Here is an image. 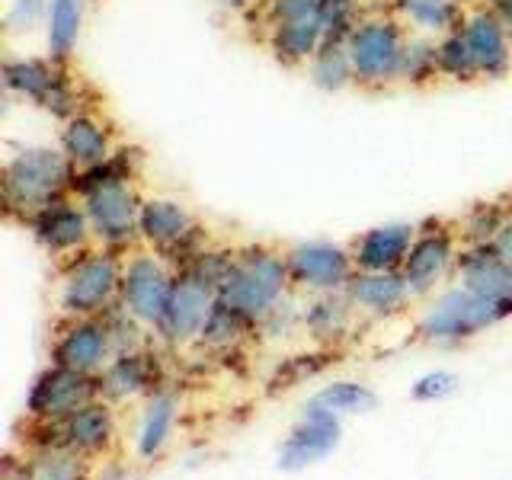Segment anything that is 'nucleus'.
I'll return each mask as SVG.
<instances>
[{
    "label": "nucleus",
    "mask_w": 512,
    "mask_h": 480,
    "mask_svg": "<svg viewBox=\"0 0 512 480\" xmlns=\"http://www.w3.org/2000/svg\"><path fill=\"white\" fill-rule=\"evenodd\" d=\"M320 45H324V29H320L317 16L266 26V48L282 68H308Z\"/></svg>",
    "instance_id": "23"
},
{
    "label": "nucleus",
    "mask_w": 512,
    "mask_h": 480,
    "mask_svg": "<svg viewBox=\"0 0 512 480\" xmlns=\"http://www.w3.org/2000/svg\"><path fill=\"white\" fill-rule=\"evenodd\" d=\"M4 480H36L32 477L23 464H13V461H7V471H4Z\"/></svg>",
    "instance_id": "43"
},
{
    "label": "nucleus",
    "mask_w": 512,
    "mask_h": 480,
    "mask_svg": "<svg viewBox=\"0 0 512 480\" xmlns=\"http://www.w3.org/2000/svg\"><path fill=\"white\" fill-rule=\"evenodd\" d=\"M215 308H218V285L208 276H202L192 263H183L176 269L173 292L167 301V311L157 324V333L173 346L196 343L202 340V330Z\"/></svg>",
    "instance_id": "10"
},
{
    "label": "nucleus",
    "mask_w": 512,
    "mask_h": 480,
    "mask_svg": "<svg viewBox=\"0 0 512 480\" xmlns=\"http://www.w3.org/2000/svg\"><path fill=\"white\" fill-rule=\"evenodd\" d=\"M391 13L410 32L442 39L464 23V10L458 0H391Z\"/></svg>",
    "instance_id": "25"
},
{
    "label": "nucleus",
    "mask_w": 512,
    "mask_h": 480,
    "mask_svg": "<svg viewBox=\"0 0 512 480\" xmlns=\"http://www.w3.org/2000/svg\"><path fill=\"white\" fill-rule=\"evenodd\" d=\"M141 151L116 148L103 164L77 170L74 196L84 205L100 247L128 250L138 244V218L144 196L138 192Z\"/></svg>",
    "instance_id": "1"
},
{
    "label": "nucleus",
    "mask_w": 512,
    "mask_h": 480,
    "mask_svg": "<svg viewBox=\"0 0 512 480\" xmlns=\"http://www.w3.org/2000/svg\"><path fill=\"white\" fill-rule=\"evenodd\" d=\"M173 279H176V266L167 256H160L154 250L125 253L119 308L132 314L138 324L157 330L173 292Z\"/></svg>",
    "instance_id": "9"
},
{
    "label": "nucleus",
    "mask_w": 512,
    "mask_h": 480,
    "mask_svg": "<svg viewBox=\"0 0 512 480\" xmlns=\"http://www.w3.org/2000/svg\"><path fill=\"white\" fill-rule=\"evenodd\" d=\"M138 244L167 256L180 269L205 250V231L186 205L173 199H144L138 218Z\"/></svg>",
    "instance_id": "8"
},
{
    "label": "nucleus",
    "mask_w": 512,
    "mask_h": 480,
    "mask_svg": "<svg viewBox=\"0 0 512 480\" xmlns=\"http://www.w3.org/2000/svg\"><path fill=\"white\" fill-rule=\"evenodd\" d=\"M487 7L500 16V20L506 23V29L512 32V0H487Z\"/></svg>",
    "instance_id": "41"
},
{
    "label": "nucleus",
    "mask_w": 512,
    "mask_h": 480,
    "mask_svg": "<svg viewBox=\"0 0 512 480\" xmlns=\"http://www.w3.org/2000/svg\"><path fill=\"white\" fill-rule=\"evenodd\" d=\"M58 148L71 160L77 170H87L103 164V160L116 151V128L96 112H77L68 122H61L58 132Z\"/></svg>",
    "instance_id": "21"
},
{
    "label": "nucleus",
    "mask_w": 512,
    "mask_h": 480,
    "mask_svg": "<svg viewBox=\"0 0 512 480\" xmlns=\"http://www.w3.org/2000/svg\"><path fill=\"white\" fill-rule=\"evenodd\" d=\"M352 317H356V308H352V301H349L346 292L314 295V301L301 314V324L314 336V340L333 343V340H343V336L349 333Z\"/></svg>",
    "instance_id": "27"
},
{
    "label": "nucleus",
    "mask_w": 512,
    "mask_h": 480,
    "mask_svg": "<svg viewBox=\"0 0 512 480\" xmlns=\"http://www.w3.org/2000/svg\"><path fill=\"white\" fill-rule=\"evenodd\" d=\"M173 426H176V397L167 391H157V394L151 391V400H148V407H144L138 439H135L138 455L144 461L157 458L167 448V442L173 436Z\"/></svg>",
    "instance_id": "28"
},
{
    "label": "nucleus",
    "mask_w": 512,
    "mask_h": 480,
    "mask_svg": "<svg viewBox=\"0 0 512 480\" xmlns=\"http://www.w3.org/2000/svg\"><path fill=\"white\" fill-rule=\"evenodd\" d=\"M74 180L77 167L64 157L61 148H48V144L20 148L7 157L4 173H0L7 218L26 224L42 208L74 196Z\"/></svg>",
    "instance_id": "2"
},
{
    "label": "nucleus",
    "mask_w": 512,
    "mask_h": 480,
    "mask_svg": "<svg viewBox=\"0 0 512 480\" xmlns=\"http://www.w3.org/2000/svg\"><path fill=\"white\" fill-rule=\"evenodd\" d=\"M308 77L317 90L324 93H340L356 84V71H352V58L346 42H324L320 52L308 64Z\"/></svg>",
    "instance_id": "29"
},
{
    "label": "nucleus",
    "mask_w": 512,
    "mask_h": 480,
    "mask_svg": "<svg viewBox=\"0 0 512 480\" xmlns=\"http://www.w3.org/2000/svg\"><path fill=\"white\" fill-rule=\"evenodd\" d=\"M26 231L48 256H55V260H64V263L74 260L77 253L96 247L90 218L77 196L58 199L55 205L42 208L39 215H32L26 221Z\"/></svg>",
    "instance_id": "14"
},
{
    "label": "nucleus",
    "mask_w": 512,
    "mask_h": 480,
    "mask_svg": "<svg viewBox=\"0 0 512 480\" xmlns=\"http://www.w3.org/2000/svg\"><path fill=\"white\" fill-rule=\"evenodd\" d=\"M378 397L375 391L368 388V384H359V381H333L327 388H320L308 407H317V410H327L333 416H352V413H368L375 410Z\"/></svg>",
    "instance_id": "32"
},
{
    "label": "nucleus",
    "mask_w": 512,
    "mask_h": 480,
    "mask_svg": "<svg viewBox=\"0 0 512 480\" xmlns=\"http://www.w3.org/2000/svg\"><path fill=\"white\" fill-rule=\"evenodd\" d=\"M90 0H48V20H45V48L48 58L58 64H68L80 45V32L87 23Z\"/></svg>",
    "instance_id": "26"
},
{
    "label": "nucleus",
    "mask_w": 512,
    "mask_h": 480,
    "mask_svg": "<svg viewBox=\"0 0 512 480\" xmlns=\"http://www.w3.org/2000/svg\"><path fill=\"white\" fill-rule=\"evenodd\" d=\"M346 295L352 308L368 317H394L404 314L413 301V292L404 279V272H362L356 269Z\"/></svg>",
    "instance_id": "22"
},
{
    "label": "nucleus",
    "mask_w": 512,
    "mask_h": 480,
    "mask_svg": "<svg viewBox=\"0 0 512 480\" xmlns=\"http://www.w3.org/2000/svg\"><path fill=\"white\" fill-rule=\"evenodd\" d=\"M96 378H100V397L128 400V397L154 391L157 372H154V362H151L148 352L132 349V352H119V356H112V362Z\"/></svg>",
    "instance_id": "24"
},
{
    "label": "nucleus",
    "mask_w": 512,
    "mask_h": 480,
    "mask_svg": "<svg viewBox=\"0 0 512 480\" xmlns=\"http://www.w3.org/2000/svg\"><path fill=\"white\" fill-rule=\"evenodd\" d=\"M493 247H496V253H500V256H506V260L512 263V212H509V218L503 221L500 234L493 237Z\"/></svg>",
    "instance_id": "40"
},
{
    "label": "nucleus",
    "mask_w": 512,
    "mask_h": 480,
    "mask_svg": "<svg viewBox=\"0 0 512 480\" xmlns=\"http://www.w3.org/2000/svg\"><path fill=\"white\" fill-rule=\"evenodd\" d=\"M455 279H458V285L471 288V292L480 298L512 304V263L506 256L496 253L493 244L461 247Z\"/></svg>",
    "instance_id": "20"
},
{
    "label": "nucleus",
    "mask_w": 512,
    "mask_h": 480,
    "mask_svg": "<svg viewBox=\"0 0 512 480\" xmlns=\"http://www.w3.org/2000/svg\"><path fill=\"white\" fill-rule=\"evenodd\" d=\"M416 234H420V224H413V221H388V224H378V228L362 231L349 244L356 269L400 272L407 263V253L413 247Z\"/></svg>",
    "instance_id": "19"
},
{
    "label": "nucleus",
    "mask_w": 512,
    "mask_h": 480,
    "mask_svg": "<svg viewBox=\"0 0 512 480\" xmlns=\"http://www.w3.org/2000/svg\"><path fill=\"white\" fill-rule=\"evenodd\" d=\"M39 426L52 432V439L42 445H64L87 458L109 452L112 442H116V416H112V407L100 397L90 400V404L80 407L77 413H71L68 420L39 423Z\"/></svg>",
    "instance_id": "18"
},
{
    "label": "nucleus",
    "mask_w": 512,
    "mask_h": 480,
    "mask_svg": "<svg viewBox=\"0 0 512 480\" xmlns=\"http://www.w3.org/2000/svg\"><path fill=\"white\" fill-rule=\"evenodd\" d=\"M432 80H439V39L410 32L400 61V84L429 87Z\"/></svg>",
    "instance_id": "31"
},
{
    "label": "nucleus",
    "mask_w": 512,
    "mask_h": 480,
    "mask_svg": "<svg viewBox=\"0 0 512 480\" xmlns=\"http://www.w3.org/2000/svg\"><path fill=\"white\" fill-rule=\"evenodd\" d=\"M4 90L61 122H68L77 112H87L80 84L71 77L68 64H58L52 58H7Z\"/></svg>",
    "instance_id": "7"
},
{
    "label": "nucleus",
    "mask_w": 512,
    "mask_h": 480,
    "mask_svg": "<svg viewBox=\"0 0 512 480\" xmlns=\"http://www.w3.org/2000/svg\"><path fill=\"white\" fill-rule=\"evenodd\" d=\"M407 36L410 29L394 13H365L346 39L352 71H356V87L388 90L400 84V61H404Z\"/></svg>",
    "instance_id": "6"
},
{
    "label": "nucleus",
    "mask_w": 512,
    "mask_h": 480,
    "mask_svg": "<svg viewBox=\"0 0 512 480\" xmlns=\"http://www.w3.org/2000/svg\"><path fill=\"white\" fill-rule=\"evenodd\" d=\"M250 327H253L250 320H244L240 314H234L231 308H224V304H218V308L212 311V317H208L205 330H202V343H205V346H215V349H228V346H234Z\"/></svg>",
    "instance_id": "36"
},
{
    "label": "nucleus",
    "mask_w": 512,
    "mask_h": 480,
    "mask_svg": "<svg viewBox=\"0 0 512 480\" xmlns=\"http://www.w3.org/2000/svg\"><path fill=\"white\" fill-rule=\"evenodd\" d=\"M343 439L340 416H333L327 410L308 407L301 420L292 426V432L285 436L279 448V468L282 471H304L311 464L330 458Z\"/></svg>",
    "instance_id": "16"
},
{
    "label": "nucleus",
    "mask_w": 512,
    "mask_h": 480,
    "mask_svg": "<svg viewBox=\"0 0 512 480\" xmlns=\"http://www.w3.org/2000/svg\"><path fill=\"white\" fill-rule=\"evenodd\" d=\"M23 468L36 480H87L90 477L87 455L71 452V448H64V445H39Z\"/></svg>",
    "instance_id": "30"
},
{
    "label": "nucleus",
    "mask_w": 512,
    "mask_h": 480,
    "mask_svg": "<svg viewBox=\"0 0 512 480\" xmlns=\"http://www.w3.org/2000/svg\"><path fill=\"white\" fill-rule=\"evenodd\" d=\"M439 77L452 80V84H474V80H480L471 48L461 36V26L439 39Z\"/></svg>",
    "instance_id": "34"
},
{
    "label": "nucleus",
    "mask_w": 512,
    "mask_h": 480,
    "mask_svg": "<svg viewBox=\"0 0 512 480\" xmlns=\"http://www.w3.org/2000/svg\"><path fill=\"white\" fill-rule=\"evenodd\" d=\"M288 288H292V276H288L285 253L272 247H244L231 256V266L218 285V304L260 327L285 304Z\"/></svg>",
    "instance_id": "3"
},
{
    "label": "nucleus",
    "mask_w": 512,
    "mask_h": 480,
    "mask_svg": "<svg viewBox=\"0 0 512 480\" xmlns=\"http://www.w3.org/2000/svg\"><path fill=\"white\" fill-rule=\"evenodd\" d=\"M125 253L109 247H90L64 263L58 282V308L68 320L106 317L119 308Z\"/></svg>",
    "instance_id": "4"
},
{
    "label": "nucleus",
    "mask_w": 512,
    "mask_h": 480,
    "mask_svg": "<svg viewBox=\"0 0 512 480\" xmlns=\"http://www.w3.org/2000/svg\"><path fill=\"white\" fill-rule=\"evenodd\" d=\"M461 237L452 224H442V221H429L416 234L413 247L407 253V263H404V279L410 285L413 298H426L432 295L436 288L455 276V266H458V253H461Z\"/></svg>",
    "instance_id": "13"
},
{
    "label": "nucleus",
    "mask_w": 512,
    "mask_h": 480,
    "mask_svg": "<svg viewBox=\"0 0 512 480\" xmlns=\"http://www.w3.org/2000/svg\"><path fill=\"white\" fill-rule=\"evenodd\" d=\"M506 317H512V304L480 298L471 288L452 285L429 301L416 333L432 346H458L496 324H503Z\"/></svg>",
    "instance_id": "5"
},
{
    "label": "nucleus",
    "mask_w": 512,
    "mask_h": 480,
    "mask_svg": "<svg viewBox=\"0 0 512 480\" xmlns=\"http://www.w3.org/2000/svg\"><path fill=\"white\" fill-rule=\"evenodd\" d=\"M215 4L224 7V10L244 13V10H253V7H263V0H215Z\"/></svg>",
    "instance_id": "42"
},
{
    "label": "nucleus",
    "mask_w": 512,
    "mask_h": 480,
    "mask_svg": "<svg viewBox=\"0 0 512 480\" xmlns=\"http://www.w3.org/2000/svg\"><path fill=\"white\" fill-rule=\"evenodd\" d=\"M112 356H116V346H112L106 317L68 320L52 346V362L68 365L74 372H84V375H100L112 362Z\"/></svg>",
    "instance_id": "15"
},
{
    "label": "nucleus",
    "mask_w": 512,
    "mask_h": 480,
    "mask_svg": "<svg viewBox=\"0 0 512 480\" xmlns=\"http://www.w3.org/2000/svg\"><path fill=\"white\" fill-rule=\"evenodd\" d=\"M461 36L468 42L480 80H503L512 68V32L490 7L464 13Z\"/></svg>",
    "instance_id": "17"
},
{
    "label": "nucleus",
    "mask_w": 512,
    "mask_h": 480,
    "mask_svg": "<svg viewBox=\"0 0 512 480\" xmlns=\"http://www.w3.org/2000/svg\"><path fill=\"white\" fill-rule=\"evenodd\" d=\"M314 16L320 29H324V42H346L365 13L362 0H317Z\"/></svg>",
    "instance_id": "35"
},
{
    "label": "nucleus",
    "mask_w": 512,
    "mask_h": 480,
    "mask_svg": "<svg viewBox=\"0 0 512 480\" xmlns=\"http://www.w3.org/2000/svg\"><path fill=\"white\" fill-rule=\"evenodd\" d=\"M48 20V0H7V13L4 23L7 32L16 36H26V32H36Z\"/></svg>",
    "instance_id": "37"
},
{
    "label": "nucleus",
    "mask_w": 512,
    "mask_h": 480,
    "mask_svg": "<svg viewBox=\"0 0 512 480\" xmlns=\"http://www.w3.org/2000/svg\"><path fill=\"white\" fill-rule=\"evenodd\" d=\"M96 397H100V378L52 362L32 381L26 397V413L36 423H61Z\"/></svg>",
    "instance_id": "12"
},
{
    "label": "nucleus",
    "mask_w": 512,
    "mask_h": 480,
    "mask_svg": "<svg viewBox=\"0 0 512 480\" xmlns=\"http://www.w3.org/2000/svg\"><path fill=\"white\" fill-rule=\"evenodd\" d=\"M288 276L292 288L308 295H336L346 292L352 276H356V260L352 250L333 240H304L285 250Z\"/></svg>",
    "instance_id": "11"
},
{
    "label": "nucleus",
    "mask_w": 512,
    "mask_h": 480,
    "mask_svg": "<svg viewBox=\"0 0 512 480\" xmlns=\"http://www.w3.org/2000/svg\"><path fill=\"white\" fill-rule=\"evenodd\" d=\"M512 208L500 205V202H477L468 208V215L461 218L458 224V237L464 247H474V244H493V237L500 234L503 221L509 218Z\"/></svg>",
    "instance_id": "33"
},
{
    "label": "nucleus",
    "mask_w": 512,
    "mask_h": 480,
    "mask_svg": "<svg viewBox=\"0 0 512 480\" xmlns=\"http://www.w3.org/2000/svg\"><path fill=\"white\" fill-rule=\"evenodd\" d=\"M263 20L266 26L272 23H288V20H304V16H314L317 0H263Z\"/></svg>",
    "instance_id": "39"
},
{
    "label": "nucleus",
    "mask_w": 512,
    "mask_h": 480,
    "mask_svg": "<svg viewBox=\"0 0 512 480\" xmlns=\"http://www.w3.org/2000/svg\"><path fill=\"white\" fill-rule=\"evenodd\" d=\"M458 375L455 372H445V368H436V372H426L413 381L410 397L420 400V404H436V400H445L458 391Z\"/></svg>",
    "instance_id": "38"
}]
</instances>
